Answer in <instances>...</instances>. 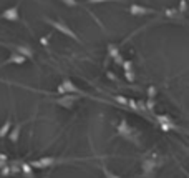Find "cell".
Wrapping results in <instances>:
<instances>
[{
    "label": "cell",
    "instance_id": "obj_1",
    "mask_svg": "<svg viewBox=\"0 0 189 178\" xmlns=\"http://www.w3.org/2000/svg\"><path fill=\"white\" fill-rule=\"evenodd\" d=\"M13 15H17V12L13 10V9H12V10H8V12L5 13V17H8V18H13Z\"/></svg>",
    "mask_w": 189,
    "mask_h": 178
},
{
    "label": "cell",
    "instance_id": "obj_2",
    "mask_svg": "<svg viewBox=\"0 0 189 178\" xmlns=\"http://www.w3.org/2000/svg\"><path fill=\"white\" fill-rule=\"evenodd\" d=\"M61 2H65L67 5H75V0H61Z\"/></svg>",
    "mask_w": 189,
    "mask_h": 178
}]
</instances>
